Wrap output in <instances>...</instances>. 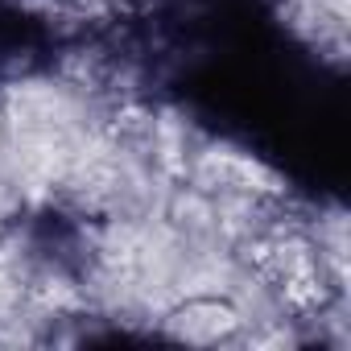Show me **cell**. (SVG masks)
I'll list each match as a JSON object with an SVG mask.
<instances>
[{
  "instance_id": "1",
  "label": "cell",
  "mask_w": 351,
  "mask_h": 351,
  "mask_svg": "<svg viewBox=\"0 0 351 351\" xmlns=\"http://www.w3.org/2000/svg\"><path fill=\"white\" fill-rule=\"evenodd\" d=\"M240 322H244V314H240L232 302H223V298H215V293H195V298H186L182 306L169 310L165 330H169L173 339H182V343H219V339L236 335Z\"/></svg>"
}]
</instances>
